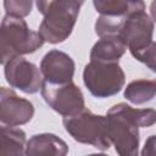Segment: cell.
<instances>
[{
	"mask_svg": "<svg viewBox=\"0 0 156 156\" xmlns=\"http://www.w3.org/2000/svg\"><path fill=\"white\" fill-rule=\"evenodd\" d=\"M124 98L134 104L143 105L156 96V79H135L124 88Z\"/></svg>",
	"mask_w": 156,
	"mask_h": 156,
	"instance_id": "cell-15",
	"label": "cell"
},
{
	"mask_svg": "<svg viewBox=\"0 0 156 156\" xmlns=\"http://www.w3.org/2000/svg\"><path fill=\"white\" fill-rule=\"evenodd\" d=\"M39 68L44 77V82L65 84L73 80L76 63L68 54L52 49L44 55Z\"/></svg>",
	"mask_w": 156,
	"mask_h": 156,
	"instance_id": "cell-10",
	"label": "cell"
},
{
	"mask_svg": "<svg viewBox=\"0 0 156 156\" xmlns=\"http://www.w3.org/2000/svg\"><path fill=\"white\" fill-rule=\"evenodd\" d=\"M26 133L21 128L1 124L0 127V154L1 155H26Z\"/></svg>",
	"mask_w": 156,
	"mask_h": 156,
	"instance_id": "cell-13",
	"label": "cell"
},
{
	"mask_svg": "<svg viewBox=\"0 0 156 156\" xmlns=\"http://www.w3.org/2000/svg\"><path fill=\"white\" fill-rule=\"evenodd\" d=\"M62 124L66 132L78 143L106 151L111 143L107 138V117L95 115L90 110L84 108L73 116L63 117Z\"/></svg>",
	"mask_w": 156,
	"mask_h": 156,
	"instance_id": "cell-4",
	"label": "cell"
},
{
	"mask_svg": "<svg viewBox=\"0 0 156 156\" xmlns=\"http://www.w3.org/2000/svg\"><path fill=\"white\" fill-rule=\"evenodd\" d=\"M4 74L10 87L26 94L38 93L44 83L40 68L22 56H16L9 60L4 65Z\"/></svg>",
	"mask_w": 156,
	"mask_h": 156,
	"instance_id": "cell-8",
	"label": "cell"
},
{
	"mask_svg": "<svg viewBox=\"0 0 156 156\" xmlns=\"http://www.w3.org/2000/svg\"><path fill=\"white\" fill-rule=\"evenodd\" d=\"M83 82L93 96L105 99L122 90L126 74L118 62L90 61L84 67Z\"/></svg>",
	"mask_w": 156,
	"mask_h": 156,
	"instance_id": "cell-5",
	"label": "cell"
},
{
	"mask_svg": "<svg viewBox=\"0 0 156 156\" xmlns=\"http://www.w3.org/2000/svg\"><path fill=\"white\" fill-rule=\"evenodd\" d=\"M107 138L118 155L135 156L139 152V128L156 123V110L133 108L126 102L113 105L106 113Z\"/></svg>",
	"mask_w": 156,
	"mask_h": 156,
	"instance_id": "cell-1",
	"label": "cell"
},
{
	"mask_svg": "<svg viewBox=\"0 0 156 156\" xmlns=\"http://www.w3.org/2000/svg\"><path fill=\"white\" fill-rule=\"evenodd\" d=\"M34 116L33 104L18 96L11 88L0 89V122L1 124L20 127L28 123Z\"/></svg>",
	"mask_w": 156,
	"mask_h": 156,
	"instance_id": "cell-9",
	"label": "cell"
},
{
	"mask_svg": "<svg viewBox=\"0 0 156 156\" xmlns=\"http://www.w3.org/2000/svg\"><path fill=\"white\" fill-rule=\"evenodd\" d=\"M140 154L143 156H156V135H151L146 139Z\"/></svg>",
	"mask_w": 156,
	"mask_h": 156,
	"instance_id": "cell-19",
	"label": "cell"
},
{
	"mask_svg": "<svg viewBox=\"0 0 156 156\" xmlns=\"http://www.w3.org/2000/svg\"><path fill=\"white\" fill-rule=\"evenodd\" d=\"M45 40L39 32L32 30L23 17L5 15L0 28V49L2 66L16 56L35 52Z\"/></svg>",
	"mask_w": 156,
	"mask_h": 156,
	"instance_id": "cell-3",
	"label": "cell"
},
{
	"mask_svg": "<svg viewBox=\"0 0 156 156\" xmlns=\"http://www.w3.org/2000/svg\"><path fill=\"white\" fill-rule=\"evenodd\" d=\"M150 15L152 21L156 23V0H152L150 4Z\"/></svg>",
	"mask_w": 156,
	"mask_h": 156,
	"instance_id": "cell-20",
	"label": "cell"
},
{
	"mask_svg": "<svg viewBox=\"0 0 156 156\" xmlns=\"http://www.w3.org/2000/svg\"><path fill=\"white\" fill-rule=\"evenodd\" d=\"M155 22L151 16L145 11H138L127 16L118 35L134 57L152 43Z\"/></svg>",
	"mask_w": 156,
	"mask_h": 156,
	"instance_id": "cell-7",
	"label": "cell"
},
{
	"mask_svg": "<svg viewBox=\"0 0 156 156\" xmlns=\"http://www.w3.org/2000/svg\"><path fill=\"white\" fill-rule=\"evenodd\" d=\"M84 2L85 0H35L38 11L44 16L38 30L43 39L49 44L68 39Z\"/></svg>",
	"mask_w": 156,
	"mask_h": 156,
	"instance_id": "cell-2",
	"label": "cell"
},
{
	"mask_svg": "<svg viewBox=\"0 0 156 156\" xmlns=\"http://www.w3.org/2000/svg\"><path fill=\"white\" fill-rule=\"evenodd\" d=\"M96 12L105 16H129L145 11L144 0H93Z\"/></svg>",
	"mask_w": 156,
	"mask_h": 156,
	"instance_id": "cell-14",
	"label": "cell"
},
{
	"mask_svg": "<svg viewBox=\"0 0 156 156\" xmlns=\"http://www.w3.org/2000/svg\"><path fill=\"white\" fill-rule=\"evenodd\" d=\"M33 0H4V9L6 15L26 17L30 13Z\"/></svg>",
	"mask_w": 156,
	"mask_h": 156,
	"instance_id": "cell-17",
	"label": "cell"
},
{
	"mask_svg": "<svg viewBox=\"0 0 156 156\" xmlns=\"http://www.w3.org/2000/svg\"><path fill=\"white\" fill-rule=\"evenodd\" d=\"M134 58L143 62L147 68L156 73V41H152L146 49L136 54Z\"/></svg>",
	"mask_w": 156,
	"mask_h": 156,
	"instance_id": "cell-18",
	"label": "cell"
},
{
	"mask_svg": "<svg viewBox=\"0 0 156 156\" xmlns=\"http://www.w3.org/2000/svg\"><path fill=\"white\" fill-rule=\"evenodd\" d=\"M68 152V146L65 140L52 133H40L33 135L26 145V155H44V156H65Z\"/></svg>",
	"mask_w": 156,
	"mask_h": 156,
	"instance_id": "cell-11",
	"label": "cell"
},
{
	"mask_svg": "<svg viewBox=\"0 0 156 156\" xmlns=\"http://www.w3.org/2000/svg\"><path fill=\"white\" fill-rule=\"evenodd\" d=\"M40 93L49 107L62 117L77 115L85 108L84 95L73 80L65 84H51L44 82Z\"/></svg>",
	"mask_w": 156,
	"mask_h": 156,
	"instance_id": "cell-6",
	"label": "cell"
},
{
	"mask_svg": "<svg viewBox=\"0 0 156 156\" xmlns=\"http://www.w3.org/2000/svg\"><path fill=\"white\" fill-rule=\"evenodd\" d=\"M127 16H105L100 15L95 22V33L98 37L118 35Z\"/></svg>",
	"mask_w": 156,
	"mask_h": 156,
	"instance_id": "cell-16",
	"label": "cell"
},
{
	"mask_svg": "<svg viewBox=\"0 0 156 156\" xmlns=\"http://www.w3.org/2000/svg\"><path fill=\"white\" fill-rule=\"evenodd\" d=\"M127 49L126 43L119 35H105L93 45L90 50V61L118 62Z\"/></svg>",
	"mask_w": 156,
	"mask_h": 156,
	"instance_id": "cell-12",
	"label": "cell"
}]
</instances>
